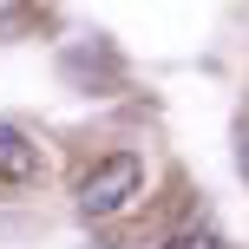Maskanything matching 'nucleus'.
I'll use <instances>...</instances> for the list:
<instances>
[{"instance_id": "obj_1", "label": "nucleus", "mask_w": 249, "mask_h": 249, "mask_svg": "<svg viewBox=\"0 0 249 249\" xmlns=\"http://www.w3.org/2000/svg\"><path fill=\"white\" fill-rule=\"evenodd\" d=\"M79 210L92 216V223H112V216H124L138 197H144V158L138 151H112V158L86 164V177H79Z\"/></svg>"}, {"instance_id": "obj_3", "label": "nucleus", "mask_w": 249, "mask_h": 249, "mask_svg": "<svg viewBox=\"0 0 249 249\" xmlns=\"http://www.w3.org/2000/svg\"><path fill=\"white\" fill-rule=\"evenodd\" d=\"M158 249H230V243H223V230H216V223H184V230H171Z\"/></svg>"}, {"instance_id": "obj_2", "label": "nucleus", "mask_w": 249, "mask_h": 249, "mask_svg": "<svg viewBox=\"0 0 249 249\" xmlns=\"http://www.w3.org/2000/svg\"><path fill=\"white\" fill-rule=\"evenodd\" d=\"M39 171H46L39 144L20 131V124L0 118V184H39Z\"/></svg>"}, {"instance_id": "obj_4", "label": "nucleus", "mask_w": 249, "mask_h": 249, "mask_svg": "<svg viewBox=\"0 0 249 249\" xmlns=\"http://www.w3.org/2000/svg\"><path fill=\"white\" fill-rule=\"evenodd\" d=\"M236 171H243V184H249V124L236 131Z\"/></svg>"}]
</instances>
